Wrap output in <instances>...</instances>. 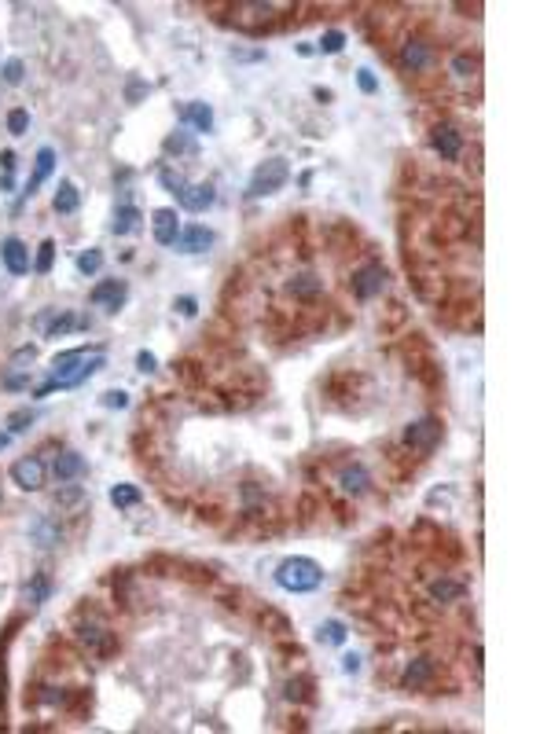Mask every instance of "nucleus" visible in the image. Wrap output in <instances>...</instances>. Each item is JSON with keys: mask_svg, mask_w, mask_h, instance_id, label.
Instances as JSON below:
<instances>
[{"mask_svg": "<svg viewBox=\"0 0 551 734\" xmlns=\"http://www.w3.org/2000/svg\"><path fill=\"white\" fill-rule=\"evenodd\" d=\"M107 367V356L103 353H92L85 346H77V349H67V353H59L52 367H48V382L37 386V393L34 397H48V393H56V389H74L81 382H89L96 371H103Z\"/></svg>", "mask_w": 551, "mask_h": 734, "instance_id": "f257e3e1", "label": "nucleus"}, {"mask_svg": "<svg viewBox=\"0 0 551 734\" xmlns=\"http://www.w3.org/2000/svg\"><path fill=\"white\" fill-rule=\"evenodd\" d=\"M276 584L290 595H309L323 584V569H320V562L305 558V554H294V558H283L276 565Z\"/></svg>", "mask_w": 551, "mask_h": 734, "instance_id": "f03ea898", "label": "nucleus"}, {"mask_svg": "<svg viewBox=\"0 0 551 734\" xmlns=\"http://www.w3.org/2000/svg\"><path fill=\"white\" fill-rule=\"evenodd\" d=\"M287 181H290L287 158H265L261 166L250 173V188H247V195H250V199H265V195H276V191H280Z\"/></svg>", "mask_w": 551, "mask_h": 734, "instance_id": "7ed1b4c3", "label": "nucleus"}, {"mask_svg": "<svg viewBox=\"0 0 551 734\" xmlns=\"http://www.w3.org/2000/svg\"><path fill=\"white\" fill-rule=\"evenodd\" d=\"M386 280H390V275H386V268L379 265V261H368L364 268L353 272V294L361 301H368V298H375V294L386 290Z\"/></svg>", "mask_w": 551, "mask_h": 734, "instance_id": "20e7f679", "label": "nucleus"}, {"mask_svg": "<svg viewBox=\"0 0 551 734\" xmlns=\"http://www.w3.org/2000/svg\"><path fill=\"white\" fill-rule=\"evenodd\" d=\"M437 440H441V422H437V419H419V422H412V426L404 430V445L423 452V455H430L437 448Z\"/></svg>", "mask_w": 551, "mask_h": 734, "instance_id": "39448f33", "label": "nucleus"}, {"mask_svg": "<svg viewBox=\"0 0 551 734\" xmlns=\"http://www.w3.org/2000/svg\"><path fill=\"white\" fill-rule=\"evenodd\" d=\"M11 481L22 488V492H37L44 488V463L37 455H22V459L11 463Z\"/></svg>", "mask_w": 551, "mask_h": 734, "instance_id": "423d86ee", "label": "nucleus"}, {"mask_svg": "<svg viewBox=\"0 0 551 734\" xmlns=\"http://www.w3.org/2000/svg\"><path fill=\"white\" fill-rule=\"evenodd\" d=\"M125 298H129L125 280H103V283L92 287V305L103 308V313H118V308L125 305Z\"/></svg>", "mask_w": 551, "mask_h": 734, "instance_id": "0eeeda50", "label": "nucleus"}, {"mask_svg": "<svg viewBox=\"0 0 551 734\" xmlns=\"http://www.w3.org/2000/svg\"><path fill=\"white\" fill-rule=\"evenodd\" d=\"M151 232H155L158 247H176V235H181V217H176V209H155Z\"/></svg>", "mask_w": 551, "mask_h": 734, "instance_id": "6e6552de", "label": "nucleus"}, {"mask_svg": "<svg viewBox=\"0 0 551 734\" xmlns=\"http://www.w3.org/2000/svg\"><path fill=\"white\" fill-rule=\"evenodd\" d=\"M430 147H434V151L441 155L445 162H456L460 151H463V136H460L452 125H434V129H430Z\"/></svg>", "mask_w": 551, "mask_h": 734, "instance_id": "1a4fd4ad", "label": "nucleus"}, {"mask_svg": "<svg viewBox=\"0 0 551 734\" xmlns=\"http://www.w3.org/2000/svg\"><path fill=\"white\" fill-rule=\"evenodd\" d=\"M214 199H217V191H214V184H209V181L188 184L181 195H176V202H181V209H188V214H202V209L214 206Z\"/></svg>", "mask_w": 551, "mask_h": 734, "instance_id": "9d476101", "label": "nucleus"}, {"mask_svg": "<svg viewBox=\"0 0 551 734\" xmlns=\"http://www.w3.org/2000/svg\"><path fill=\"white\" fill-rule=\"evenodd\" d=\"M214 247V232H209L206 224H188L181 228V235H176V250L181 254H202Z\"/></svg>", "mask_w": 551, "mask_h": 734, "instance_id": "9b49d317", "label": "nucleus"}, {"mask_svg": "<svg viewBox=\"0 0 551 734\" xmlns=\"http://www.w3.org/2000/svg\"><path fill=\"white\" fill-rule=\"evenodd\" d=\"M0 257H4V268L11 275H26L30 272V250H26V242L22 239H4L0 242Z\"/></svg>", "mask_w": 551, "mask_h": 734, "instance_id": "f8f14e48", "label": "nucleus"}, {"mask_svg": "<svg viewBox=\"0 0 551 734\" xmlns=\"http://www.w3.org/2000/svg\"><path fill=\"white\" fill-rule=\"evenodd\" d=\"M427 63H430V44L423 37H408L401 48V67L404 70H427Z\"/></svg>", "mask_w": 551, "mask_h": 734, "instance_id": "ddd939ff", "label": "nucleus"}, {"mask_svg": "<svg viewBox=\"0 0 551 734\" xmlns=\"http://www.w3.org/2000/svg\"><path fill=\"white\" fill-rule=\"evenodd\" d=\"M30 540H34L37 547H44V551H48V547H56V544L63 540V529H59L48 514H37L34 521H30Z\"/></svg>", "mask_w": 551, "mask_h": 734, "instance_id": "4468645a", "label": "nucleus"}, {"mask_svg": "<svg viewBox=\"0 0 551 734\" xmlns=\"http://www.w3.org/2000/svg\"><path fill=\"white\" fill-rule=\"evenodd\" d=\"M52 474H56V481H59V485L77 481L81 474H85V455H81V452H63V455H56Z\"/></svg>", "mask_w": 551, "mask_h": 734, "instance_id": "2eb2a0df", "label": "nucleus"}, {"mask_svg": "<svg viewBox=\"0 0 551 734\" xmlns=\"http://www.w3.org/2000/svg\"><path fill=\"white\" fill-rule=\"evenodd\" d=\"M52 169H56V151H52V147H41V151H37V166H34V176H30V181H26V191H22L26 199H34V195H37V188L48 181V176H52Z\"/></svg>", "mask_w": 551, "mask_h": 734, "instance_id": "dca6fc26", "label": "nucleus"}, {"mask_svg": "<svg viewBox=\"0 0 551 734\" xmlns=\"http://www.w3.org/2000/svg\"><path fill=\"white\" fill-rule=\"evenodd\" d=\"M184 122L195 129V133H209V129H214V107L202 103V100H191L184 107Z\"/></svg>", "mask_w": 551, "mask_h": 734, "instance_id": "f3484780", "label": "nucleus"}, {"mask_svg": "<svg viewBox=\"0 0 551 734\" xmlns=\"http://www.w3.org/2000/svg\"><path fill=\"white\" fill-rule=\"evenodd\" d=\"M338 485L346 488V492H353V496H361L364 488L371 485V478H368V470L361 466V463H353V466H342L338 470Z\"/></svg>", "mask_w": 551, "mask_h": 734, "instance_id": "a211bd4d", "label": "nucleus"}, {"mask_svg": "<svg viewBox=\"0 0 551 734\" xmlns=\"http://www.w3.org/2000/svg\"><path fill=\"white\" fill-rule=\"evenodd\" d=\"M77 639L85 643V646H92V650H100V654H107V650L115 646L103 624H81V628H77Z\"/></svg>", "mask_w": 551, "mask_h": 734, "instance_id": "6ab92c4d", "label": "nucleus"}, {"mask_svg": "<svg viewBox=\"0 0 551 734\" xmlns=\"http://www.w3.org/2000/svg\"><path fill=\"white\" fill-rule=\"evenodd\" d=\"M77 202H81V195H77V188H74L70 181H59V191H56V199H52V206H56V214H63V217H70V214H77Z\"/></svg>", "mask_w": 551, "mask_h": 734, "instance_id": "aec40b11", "label": "nucleus"}, {"mask_svg": "<svg viewBox=\"0 0 551 734\" xmlns=\"http://www.w3.org/2000/svg\"><path fill=\"white\" fill-rule=\"evenodd\" d=\"M140 221H143V214L136 206H122L118 214H115V221H110V232L115 235H129V232H136L140 228Z\"/></svg>", "mask_w": 551, "mask_h": 734, "instance_id": "412c9836", "label": "nucleus"}, {"mask_svg": "<svg viewBox=\"0 0 551 734\" xmlns=\"http://www.w3.org/2000/svg\"><path fill=\"white\" fill-rule=\"evenodd\" d=\"M430 598L434 602H456V598H463V584H456V580H434L430 584Z\"/></svg>", "mask_w": 551, "mask_h": 734, "instance_id": "4be33fe9", "label": "nucleus"}, {"mask_svg": "<svg viewBox=\"0 0 551 734\" xmlns=\"http://www.w3.org/2000/svg\"><path fill=\"white\" fill-rule=\"evenodd\" d=\"M287 290L294 294V298H313V294L320 290V280H316V275H309V272H302V275H290Z\"/></svg>", "mask_w": 551, "mask_h": 734, "instance_id": "5701e85b", "label": "nucleus"}, {"mask_svg": "<svg viewBox=\"0 0 551 734\" xmlns=\"http://www.w3.org/2000/svg\"><path fill=\"white\" fill-rule=\"evenodd\" d=\"M430 672H434V664H430L427 657L412 661V664H408V672H404V687H423V683L430 679Z\"/></svg>", "mask_w": 551, "mask_h": 734, "instance_id": "b1692460", "label": "nucleus"}, {"mask_svg": "<svg viewBox=\"0 0 551 734\" xmlns=\"http://www.w3.org/2000/svg\"><path fill=\"white\" fill-rule=\"evenodd\" d=\"M74 265H77L81 275H96V272L103 268V250H96V247H92V250H81Z\"/></svg>", "mask_w": 551, "mask_h": 734, "instance_id": "393cba45", "label": "nucleus"}, {"mask_svg": "<svg viewBox=\"0 0 551 734\" xmlns=\"http://www.w3.org/2000/svg\"><path fill=\"white\" fill-rule=\"evenodd\" d=\"M316 639L328 643V646H342L346 643V624L342 621H323L320 631H316Z\"/></svg>", "mask_w": 551, "mask_h": 734, "instance_id": "a878e982", "label": "nucleus"}, {"mask_svg": "<svg viewBox=\"0 0 551 734\" xmlns=\"http://www.w3.org/2000/svg\"><path fill=\"white\" fill-rule=\"evenodd\" d=\"M110 503H115V507H136L140 488L136 485H115V488H110Z\"/></svg>", "mask_w": 551, "mask_h": 734, "instance_id": "bb28decb", "label": "nucleus"}, {"mask_svg": "<svg viewBox=\"0 0 551 734\" xmlns=\"http://www.w3.org/2000/svg\"><path fill=\"white\" fill-rule=\"evenodd\" d=\"M15 188V151H0V191Z\"/></svg>", "mask_w": 551, "mask_h": 734, "instance_id": "cd10ccee", "label": "nucleus"}, {"mask_svg": "<svg viewBox=\"0 0 551 734\" xmlns=\"http://www.w3.org/2000/svg\"><path fill=\"white\" fill-rule=\"evenodd\" d=\"M52 261H56V242L44 239L41 250H37V261H34V272L37 275H48V272H52Z\"/></svg>", "mask_w": 551, "mask_h": 734, "instance_id": "c85d7f7f", "label": "nucleus"}, {"mask_svg": "<svg viewBox=\"0 0 551 734\" xmlns=\"http://www.w3.org/2000/svg\"><path fill=\"white\" fill-rule=\"evenodd\" d=\"M316 48H320L323 55H338V52L346 48V34H342V30H328V34L320 37V44H316Z\"/></svg>", "mask_w": 551, "mask_h": 734, "instance_id": "c756f323", "label": "nucleus"}, {"mask_svg": "<svg viewBox=\"0 0 551 734\" xmlns=\"http://www.w3.org/2000/svg\"><path fill=\"white\" fill-rule=\"evenodd\" d=\"M48 587H52V584H48L44 573H37L34 584H26V602H30V606H41V602L48 598Z\"/></svg>", "mask_w": 551, "mask_h": 734, "instance_id": "7c9ffc66", "label": "nucleus"}, {"mask_svg": "<svg viewBox=\"0 0 551 734\" xmlns=\"http://www.w3.org/2000/svg\"><path fill=\"white\" fill-rule=\"evenodd\" d=\"M158 184L166 188L169 195H181V191L188 188V181H184V176H181V173H173L169 166H162V169H158Z\"/></svg>", "mask_w": 551, "mask_h": 734, "instance_id": "2f4dec72", "label": "nucleus"}, {"mask_svg": "<svg viewBox=\"0 0 551 734\" xmlns=\"http://www.w3.org/2000/svg\"><path fill=\"white\" fill-rule=\"evenodd\" d=\"M0 77H4V85H22L26 63H22V59H8L4 67H0Z\"/></svg>", "mask_w": 551, "mask_h": 734, "instance_id": "473e14b6", "label": "nucleus"}, {"mask_svg": "<svg viewBox=\"0 0 551 734\" xmlns=\"http://www.w3.org/2000/svg\"><path fill=\"white\" fill-rule=\"evenodd\" d=\"M34 426V412L30 407H19V412H11V419H8V433H22V430H30Z\"/></svg>", "mask_w": 551, "mask_h": 734, "instance_id": "72a5a7b5", "label": "nucleus"}, {"mask_svg": "<svg viewBox=\"0 0 551 734\" xmlns=\"http://www.w3.org/2000/svg\"><path fill=\"white\" fill-rule=\"evenodd\" d=\"M26 129H30V114H26L22 107H15V110L8 114V133H11V136H22Z\"/></svg>", "mask_w": 551, "mask_h": 734, "instance_id": "f704fd0d", "label": "nucleus"}, {"mask_svg": "<svg viewBox=\"0 0 551 734\" xmlns=\"http://www.w3.org/2000/svg\"><path fill=\"white\" fill-rule=\"evenodd\" d=\"M81 496H85V492H81L77 485H70V481H67V485H59L56 503H59V507H74V503H81Z\"/></svg>", "mask_w": 551, "mask_h": 734, "instance_id": "c9c22d12", "label": "nucleus"}, {"mask_svg": "<svg viewBox=\"0 0 551 734\" xmlns=\"http://www.w3.org/2000/svg\"><path fill=\"white\" fill-rule=\"evenodd\" d=\"M100 404L110 407V412H115V407L122 412V407H129V393H125V389H107V393L100 397Z\"/></svg>", "mask_w": 551, "mask_h": 734, "instance_id": "e433bc0d", "label": "nucleus"}, {"mask_svg": "<svg viewBox=\"0 0 551 734\" xmlns=\"http://www.w3.org/2000/svg\"><path fill=\"white\" fill-rule=\"evenodd\" d=\"M184 151H191V136H188V133H173V136H166V155H184Z\"/></svg>", "mask_w": 551, "mask_h": 734, "instance_id": "4c0bfd02", "label": "nucleus"}, {"mask_svg": "<svg viewBox=\"0 0 551 734\" xmlns=\"http://www.w3.org/2000/svg\"><path fill=\"white\" fill-rule=\"evenodd\" d=\"M356 85H361L364 96H375V92H379V77L371 74L368 67H361V70H356Z\"/></svg>", "mask_w": 551, "mask_h": 734, "instance_id": "58836bf2", "label": "nucleus"}, {"mask_svg": "<svg viewBox=\"0 0 551 734\" xmlns=\"http://www.w3.org/2000/svg\"><path fill=\"white\" fill-rule=\"evenodd\" d=\"M474 70H478V63H474L471 55L452 59V74H456V77H474Z\"/></svg>", "mask_w": 551, "mask_h": 734, "instance_id": "ea45409f", "label": "nucleus"}, {"mask_svg": "<svg viewBox=\"0 0 551 734\" xmlns=\"http://www.w3.org/2000/svg\"><path fill=\"white\" fill-rule=\"evenodd\" d=\"M261 624H272V628H276V635H287V631H290L287 617H280L276 610H265V613H261Z\"/></svg>", "mask_w": 551, "mask_h": 734, "instance_id": "a19ab883", "label": "nucleus"}, {"mask_svg": "<svg viewBox=\"0 0 551 734\" xmlns=\"http://www.w3.org/2000/svg\"><path fill=\"white\" fill-rule=\"evenodd\" d=\"M0 386H4V389H26V386H30V374H15V371H8L4 379H0Z\"/></svg>", "mask_w": 551, "mask_h": 734, "instance_id": "79ce46f5", "label": "nucleus"}, {"mask_svg": "<svg viewBox=\"0 0 551 734\" xmlns=\"http://www.w3.org/2000/svg\"><path fill=\"white\" fill-rule=\"evenodd\" d=\"M136 367H140L143 374H151V371L158 367V360H155V353H148V349H143V353H136Z\"/></svg>", "mask_w": 551, "mask_h": 734, "instance_id": "37998d69", "label": "nucleus"}, {"mask_svg": "<svg viewBox=\"0 0 551 734\" xmlns=\"http://www.w3.org/2000/svg\"><path fill=\"white\" fill-rule=\"evenodd\" d=\"M305 690H309V679H290L287 683V697L294 701V697H305Z\"/></svg>", "mask_w": 551, "mask_h": 734, "instance_id": "c03bdc74", "label": "nucleus"}, {"mask_svg": "<svg viewBox=\"0 0 551 734\" xmlns=\"http://www.w3.org/2000/svg\"><path fill=\"white\" fill-rule=\"evenodd\" d=\"M173 308H176V313H181V316H195V313H199V305H195V298H181V301H176Z\"/></svg>", "mask_w": 551, "mask_h": 734, "instance_id": "a18cd8bd", "label": "nucleus"}, {"mask_svg": "<svg viewBox=\"0 0 551 734\" xmlns=\"http://www.w3.org/2000/svg\"><path fill=\"white\" fill-rule=\"evenodd\" d=\"M342 672H346V676L361 672V657H356V654H346V657H342Z\"/></svg>", "mask_w": 551, "mask_h": 734, "instance_id": "49530a36", "label": "nucleus"}, {"mask_svg": "<svg viewBox=\"0 0 551 734\" xmlns=\"http://www.w3.org/2000/svg\"><path fill=\"white\" fill-rule=\"evenodd\" d=\"M143 92H151V85H143V81H133V85H129V103H136Z\"/></svg>", "mask_w": 551, "mask_h": 734, "instance_id": "de8ad7c7", "label": "nucleus"}, {"mask_svg": "<svg viewBox=\"0 0 551 734\" xmlns=\"http://www.w3.org/2000/svg\"><path fill=\"white\" fill-rule=\"evenodd\" d=\"M8 440H11V433H0V452L8 448Z\"/></svg>", "mask_w": 551, "mask_h": 734, "instance_id": "09e8293b", "label": "nucleus"}]
</instances>
